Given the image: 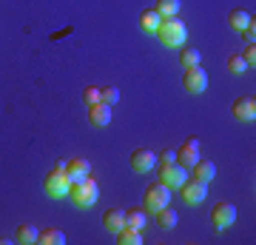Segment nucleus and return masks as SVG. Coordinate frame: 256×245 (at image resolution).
<instances>
[{"label": "nucleus", "mask_w": 256, "mask_h": 245, "mask_svg": "<svg viewBox=\"0 0 256 245\" xmlns=\"http://www.w3.org/2000/svg\"><path fill=\"white\" fill-rule=\"evenodd\" d=\"M154 12L160 18H174L176 12H180V0H156Z\"/></svg>", "instance_id": "nucleus-24"}, {"label": "nucleus", "mask_w": 256, "mask_h": 245, "mask_svg": "<svg viewBox=\"0 0 256 245\" xmlns=\"http://www.w3.org/2000/svg\"><path fill=\"white\" fill-rule=\"evenodd\" d=\"M191 171H194V180H200V182H210L214 177H216V165L210 163V160H196V163L191 165Z\"/></svg>", "instance_id": "nucleus-15"}, {"label": "nucleus", "mask_w": 256, "mask_h": 245, "mask_svg": "<svg viewBox=\"0 0 256 245\" xmlns=\"http://www.w3.org/2000/svg\"><path fill=\"white\" fill-rule=\"evenodd\" d=\"M14 242H20V245L37 242V228H34V225H28V222L18 225V231H14Z\"/></svg>", "instance_id": "nucleus-19"}, {"label": "nucleus", "mask_w": 256, "mask_h": 245, "mask_svg": "<svg viewBox=\"0 0 256 245\" xmlns=\"http://www.w3.org/2000/svg\"><path fill=\"white\" fill-rule=\"evenodd\" d=\"M196 160H200V143H196V137H188L182 143V148L176 151V163L182 165V168H191Z\"/></svg>", "instance_id": "nucleus-10"}, {"label": "nucleus", "mask_w": 256, "mask_h": 245, "mask_svg": "<svg viewBox=\"0 0 256 245\" xmlns=\"http://www.w3.org/2000/svg\"><path fill=\"white\" fill-rule=\"evenodd\" d=\"M68 197L77 208H92L94 202L100 200V185L92 180V177H86L80 182H72V191H68Z\"/></svg>", "instance_id": "nucleus-2"}, {"label": "nucleus", "mask_w": 256, "mask_h": 245, "mask_svg": "<svg viewBox=\"0 0 256 245\" xmlns=\"http://www.w3.org/2000/svg\"><path fill=\"white\" fill-rule=\"evenodd\" d=\"M242 60H245L250 69H254V63H256V49H254V43H248V46H245V52H242Z\"/></svg>", "instance_id": "nucleus-28"}, {"label": "nucleus", "mask_w": 256, "mask_h": 245, "mask_svg": "<svg viewBox=\"0 0 256 245\" xmlns=\"http://www.w3.org/2000/svg\"><path fill=\"white\" fill-rule=\"evenodd\" d=\"M117 242L120 245H140V242H142V231H134V228H120V231H117Z\"/></svg>", "instance_id": "nucleus-23"}, {"label": "nucleus", "mask_w": 256, "mask_h": 245, "mask_svg": "<svg viewBox=\"0 0 256 245\" xmlns=\"http://www.w3.org/2000/svg\"><path fill=\"white\" fill-rule=\"evenodd\" d=\"M111 109L114 106H106V103H94V106H88V123L97 128L108 126L111 123Z\"/></svg>", "instance_id": "nucleus-13"}, {"label": "nucleus", "mask_w": 256, "mask_h": 245, "mask_svg": "<svg viewBox=\"0 0 256 245\" xmlns=\"http://www.w3.org/2000/svg\"><path fill=\"white\" fill-rule=\"evenodd\" d=\"M154 217H156V225L160 228H165V231H171V228L176 225V211L174 208H160V211H154Z\"/></svg>", "instance_id": "nucleus-20"}, {"label": "nucleus", "mask_w": 256, "mask_h": 245, "mask_svg": "<svg viewBox=\"0 0 256 245\" xmlns=\"http://www.w3.org/2000/svg\"><path fill=\"white\" fill-rule=\"evenodd\" d=\"M66 174H68L72 182H80L86 177H92V165H88V160H82V157H74V160H66Z\"/></svg>", "instance_id": "nucleus-12"}, {"label": "nucleus", "mask_w": 256, "mask_h": 245, "mask_svg": "<svg viewBox=\"0 0 256 245\" xmlns=\"http://www.w3.org/2000/svg\"><path fill=\"white\" fill-rule=\"evenodd\" d=\"M182 86L185 91H191V94H202V91H208V74L202 66H191V69H185L182 72Z\"/></svg>", "instance_id": "nucleus-7"}, {"label": "nucleus", "mask_w": 256, "mask_h": 245, "mask_svg": "<svg viewBox=\"0 0 256 245\" xmlns=\"http://www.w3.org/2000/svg\"><path fill=\"white\" fill-rule=\"evenodd\" d=\"M188 180V174L180 163H162L160 165V182H165L168 188H180L182 182Z\"/></svg>", "instance_id": "nucleus-8"}, {"label": "nucleus", "mask_w": 256, "mask_h": 245, "mask_svg": "<svg viewBox=\"0 0 256 245\" xmlns=\"http://www.w3.org/2000/svg\"><path fill=\"white\" fill-rule=\"evenodd\" d=\"M120 100V89L117 86H106V89H100V103H106V106H117Z\"/></svg>", "instance_id": "nucleus-25"}, {"label": "nucleus", "mask_w": 256, "mask_h": 245, "mask_svg": "<svg viewBox=\"0 0 256 245\" xmlns=\"http://www.w3.org/2000/svg\"><path fill=\"white\" fill-rule=\"evenodd\" d=\"M142 205H146L148 214H154V211L165 208V205H171V188L165 185V182H151L146 191V200H142Z\"/></svg>", "instance_id": "nucleus-4"}, {"label": "nucleus", "mask_w": 256, "mask_h": 245, "mask_svg": "<svg viewBox=\"0 0 256 245\" xmlns=\"http://www.w3.org/2000/svg\"><path fill=\"white\" fill-rule=\"evenodd\" d=\"M228 69L234 74H245L248 69H250V66L245 63V60H242V55H234V57H228Z\"/></svg>", "instance_id": "nucleus-26"}, {"label": "nucleus", "mask_w": 256, "mask_h": 245, "mask_svg": "<svg viewBox=\"0 0 256 245\" xmlns=\"http://www.w3.org/2000/svg\"><path fill=\"white\" fill-rule=\"evenodd\" d=\"M180 194H182L185 205H202V202H205V197H208V182L185 180L182 185H180Z\"/></svg>", "instance_id": "nucleus-6"}, {"label": "nucleus", "mask_w": 256, "mask_h": 245, "mask_svg": "<svg viewBox=\"0 0 256 245\" xmlns=\"http://www.w3.org/2000/svg\"><path fill=\"white\" fill-rule=\"evenodd\" d=\"M160 15H156L154 9H146L142 12V15H140V26H142V32H151V35H154L156 29H160Z\"/></svg>", "instance_id": "nucleus-21"}, {"label": "nucleus", "mask_w": 256, "mask_h": 245, "mask_svg": "<svg viewBox=\"0 0 256 245\" xmlns=\"http://www.w3.org/2000/svg\"><path fill=\"white\" fill-rule=\"evenodd\" d=\"M102 228H106V231H111V234H117L120 228H126V211L108 208L106 214H102Z\"/></svg>", "instance_id": "nucleus-14"}, {"label": "nucleus", "mask_w": 256, "mask_h": 245, "mask_svg": "<svg viewBox=\"0 0 256 245\" xmlns=\"http://www.w3.org/2000/svg\"><path fill=\"white\" fill-rule=\"evenodd\" d=\"M82 100H86V106H94V103H100V89H97V86H88V89H82Z\"/></svg>", "instance_id": "nucleus-27"}, {"label": "nucleus", "mask_w": 256, "mask_h": 245, "mask_svg": "<svg viewBox=\"0 0 256 245\" xmlns=\"http://www.w3.org/2000/svg\"><path fill=\"white\" fill-rule=\"evenodd\" d=\"M37 242L40 245H66V234L60 228H46V231H37Z\"/></svg>", "instance_id": "nucleus-17"}, {"label": "nucleus", "mask_w": 256, "mask_h": 245, "mask_svg": "<svg viewBox=\"0 0 256 245\" xmlns=\"http://www.w3.org/2000/svg\"><path fill=\"white\" fill-rule=\"evenodd\" d=\"M154 35L160 37V43L168 46V49H182L185 40H188V29H185V23L174 15V18L160 20V29H156Z\"/></svg>", "instance_id": "nucleus-1"}, {"label": "nucleus", "mask_w": 256, "mask_h": 245, "mask_svg": "<svg viewBox=\"0 0 256 245\" xmlns=\"http://www.w3.org/2000/svg\"><path fill=\"white\" fill-rule=\"evenodd\" d=\"M200 63H202L200 49H191V46H182L180 49V66L182 69H191V66H200Z\"/></svg>", "instance_id": "nucleus-18"}, {"label": "nucleus", "mask_w": 256, "mask_h": 245, "mask_svg": "<svg viewBox=\"0 0 256 245\" xmlns=\"http://www.w3.org/2000/svg\"><path fill=\"white\" fill-rule=\"evenodd\" d=\"M250 23V15H248L245 9H234V12H228V26L230 29H236V32H242V29Z\"/></svg>", "instance_id": "nucleus-22"}, {"label": "nucleus", "mask_w": 256, "mask_h": 245, "mask_svg": "<svg viewBox=\"0 0 256 245\" xmlns=\"http://www.w3.org/2000/svg\"><path fill=\"white\" fill-rule=\"evenodd\" d=\"M148 222V211L146 208H131L126 211V228H134V231H142Z\"/></svg>", "instance_id": "nucleus-16"}, {"label": "nucleus", "mask_w": 256, "mask_h": 245, "mask_svg": "<svg viewBox=\"0 0 256 245\" xmlns=\"http://www.w3.org/2000/svg\"><path fill=\"white\" fill-rule=\"evenodd\" d=\"M234 117L242 120V123H254V120H256V100H254V94L239 97V100L234 103Z\"/></svg>", "instance_id": "nucleus-11"}, {"label": "nucleus", "mask_w": 256, "mask_h": 245, "mask_svg": "<svg viewBox=\"0 0 256 245\" xmlns=\"http://www.w3.org/2000/svg\"><path fill=\"white\" fill-rule=\"evenodd\" d=\"M43 191H46L48 197H54V200L68 197V191H72V180H68L66 168H52V171L46 174V180H43Z\"/></svg>", "instance_id": "nucleus-3"}, {"label": "nucleus", "mask_w": 256, "mask_h": 245, "mask_svg": "<svg viewBox=\"0 0 256 245\" xmlns=\"http://www.w3.org/2000/svg\"><path fill=\"white\" fill-rule=\"evenodd\" d=\"M156 160H162V163H176V151H174V148H165Z\"/></svg>", "instance_id": "nucleus-29"}, {"label": "nucleus", "mask_w": 256, "mask_h": 245, "mask_svg": "<svg viewBox=\"0 0 256 245\" xmlns=\"http://www.w3.org/2000/svg\"><path fill=\"white\" fill-rule=\"evenodd\" d=\"M156 165V154L151 151V148H134L131 151V168L137 174H146V171H151Z\"/></svg>", "instance_id": "nucleus-9"}, {"label": "nucleus", "mask_w": 256, "mask_h": 245, "mask_svg": "<svg viewBox=\"0 0 256 245\" xmlns=\"http://www.w3.org/2000/svg\"><path fill=\"white\" fill-rule=\"evenodd\" d=\"M210 222H214V228L216 231H225V228H230L234 222H236V205L228 200H222L214 205V211H210Z\"/></svg>", "instance_id": "nucleus-5"}]
</instances>
